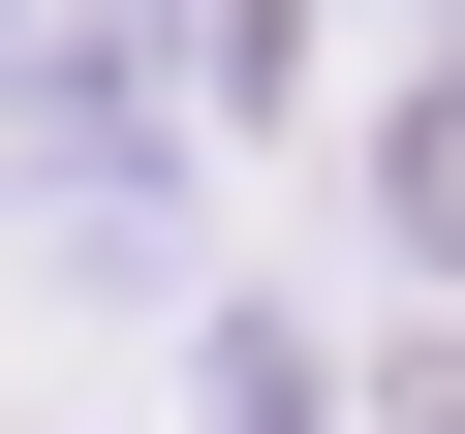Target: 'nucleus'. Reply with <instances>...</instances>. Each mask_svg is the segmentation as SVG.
Returning <instances> with one entry per match:
<instances>
[{
  "instance_id": "obj_1",
  "label": "nucleus",
  "mask_w": 465,
  "mask_h": 434,
  "mask_svg": "<svg viewBox=\"0 0 465 434\" xmlns=\"http://www.w3.org/2000/svg\"><path fill=\"white\" fill-rule=\"evenodd\" d=\"M403 217H434V249H465V94H434V124H403Z\"/></svg>"
}]
</instances>
